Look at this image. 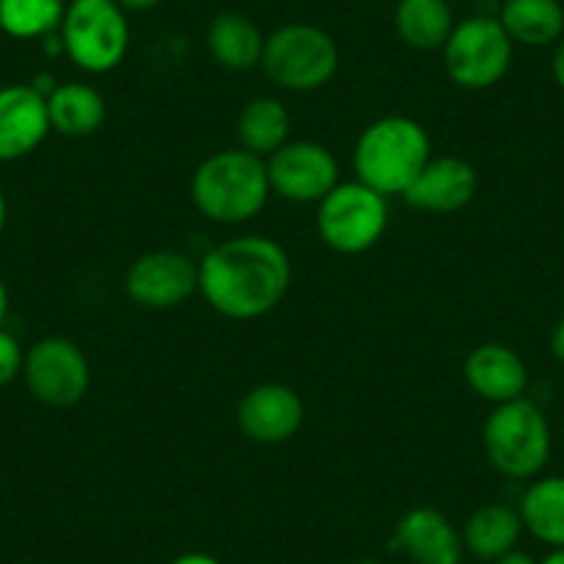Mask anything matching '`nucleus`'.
I'll return each mask as SVG.
<instances>
[{
    "instance_id": "1",
    "label": "nucleus",
    "mask_w": 564,
    "mask_h": 564,
    "mask_svg": "<svg viewBox=\"0 0 564 564\" xmlns=\"http://www.w3.org/2000/svg\"><path fill=\"white\" fill-rule=\"evenodd\" d=\"M294 265L269 236H238L216 243L199 260V294L230 322L269 316L289 296Z\"/></svg>"
},
{
    "instance_id": "2",
    "label": "nucleus",
    "mask_w": 564,
    "mask_h": 564,
    "mask_svg": "<svg viewBox=\"0 0 564 564\" xmlns=\"http://www.w3.org/2000/svg\"><path fill=\"white\" fill-rule=\"evenodd\" d=\"M432 159V139L417 119L404 113L373 119L355 144V175L382 197H404Z\"/></svg>"
},
{
    "instance_id": "3",
    "label": "nucleus",
    "mask_w": 564,
    "mask_h": 564,
    "mask_svg": "<svg viewBox=\"0 0 564 564\" xmlns=\"http://www.w3.org/2000/svg\"><path fill=\"white\" fill-rule=\"evenodd\" d=\"M271 197L265 161L241 148L208 155L192 175V203L216 225H243L260 216Z\"/></svg>"
},
{
    "instance_id": "4",
    "label": "nucleus",
    "mask_w": 564,
    "mask_h": 564,
    "mask_svg": "<svg viewBox=\"0 0 564 564\" xmlns=\"http://www.w3.org/2000/svg\"><path fill=\"white\" fill-rule=\"evenodd\" d=\"M481 448L487 463L507 479H536L545 470L553 448L545 410L525 395L496 404L481 430Z\"/></svg>"
},
{
    "instance_id": "5",
    "label": "nucleus",
    "mask_w": 564,
    "mask_h": 564,
    "mask_svg": "<svg viewBox=\"0 0 564 564\" xmlns=\"http://www.w3.org/2000/svg\"><path fill=\"white\" fill-rule=\"evenodd\" d=\"M58 36L75 67L89 75H106L128 56V12L113 0H73L67 3Z\"/></svg>"
},
{
    "instance_id": "6",
    "label": "nucleus",
    "mask_w": 564,
    "mask_h": 564,
    "mask_svg": "<svg viewBox=\"0 0 564 564\" xmlns=\"http://www.w3.org/2000/svg\"><path fill=\"white\" fill-rule=\"evenodd\" d=\"M340 64L338 45L324 29L289 23L265 36L263 73L285 91H316L335 78Z\"/></svg>"
},
{
    "instance_id": "7",
    "label": "nucleus",
    "mask_w": 564,
    "mask_h": 564,
    "mask_svg": "<svg viewBox=\"0 0 564 564\" xmlns=\"http://www.w3.org/2000/svg\"><path fill=\"white\" fill-rule=\"evenodd\" d=\"M390 199L355 181L338 183L316 205V230L327 249L338 254H362L377 247L390 225Z\"/></svg>"
},
{
    "instance_id": "8",
    "label": "nucleus",
    "mask_w": 564,
    "mask_h": 564,
    "mask_svg": "<svg viewBox=\"0 0 564 564\" xmlns=\"http://www.w3.org/2000/svg\"><path fill=\"white\" fill-rule=\"evenodd\" d=\"M514 45L492 14H474L454 25L443 45V67L454 86L468 91L492 89L512 67Z\"/></svg>"
},
{
    "instance_id": "9",
    "label": "nucleus",
    "mask_w": 564,
    "mask_h": 564,
    "mask_svg": "<svg viewBox=\"0 0 564 564\" xmlns=\"http://www.w3.org/2000/svg\"><path fill=\"white\" fill-rule=\"evenodd\" d=\"M23 379L29 393L45 406H75L86 399L91 384V366L75 340L51 335L25 351Z\"/></svg>"
},
{
    "instance_id": "10",
    "label": "nucleus",
    "mask_w": 564,
    "mask_h": 564,
    "mask_svg": "<svg viewBox=\"0 0 564 564\" xmlns=\"http://www.w3.org/2000/svg\"><path fill=\"white\" fill-rule=\"evenodd\" d=\"M271 194L296 205H318L340 183V164L322 141L291 139L265 159Z\"/></svg>"
},
{
    "instance_id": "11",
    "label": "nucleus",
    "mask_w": 564,
    "mask_h": 564,
    "mask_svg": "<svg viewBox=\"0 0 564 564\" xmlns=\"http://www.w3.org/2000/svg\"><path fill=\"white\" fill-rule=\"evenodd\" d=\"M199 291V263L177 249L144 252L124 274V294L144 311H172Z\"/></svg>"
},
{
    "instance_id": "12",
    "label": "nucleus",
    "mask_w": 564,
    "mask_h": 564,
    "mask_svg": "<svg viewBox=\"0 0 564 564\" xmlns=\"http://www.w3.org/2000/svg\"><path fill=\"white\" fill-rule=\"evenodd\" d=\"M238 430L260 446H280L296 437L305 423V401L282 382H260L236 406Z\"/></svg>"
},
{
    "instance_id": "13",
    "label": "nucleus",
    "mask_w": 564,
    "mask_h": 564,
    "mask_svg": "<svg viewBox=\"0 0 564 564\" xmlns=\"http://www.w3.org/2000/svg\"><path fill=\"white\" fill-rule=\"evenodd\" d=\"M51 130L47 97L34 84L0 86V164L36 153Z\"/></svg>"
},
{
    "instance_id": "14",
    "label": "nucleus",
    "mask_w": 564,
    "mask_h": 564,
    "mask_svg": "<svg viewBox=\"0 0 564 564\" xmlns=\"http://www.w3.org/2000/svg\"><path fill=\"white\" fill-rule=\"evenodd\" d=\"M476 192H479V172L470 161L459 155H437V159L432 155L430 164L423 166L401 199L423 214L448 216L468 208Z\"/></svg>"
},
{
    "instance_id": "15",
    "label": "nucleus",
    "mask_w": 564,
    "mask_h": 564,
    "mask_svg": "<svg viewBox=\"0 0 564 564\" xmlns=\"http://www.w3.org/2000/svg\"><path fill=\"white\" fill-rule=\"evenodd\" d=\"M390 547L415 564H459L465 553L457 525L435 507H412L401 514Z\"/></svg>"
},
{
    "instance_id": "16",
    "label": "nucleus",
    "mask_w": 564,
    "mask_h": 564,
    "mask_svg": "<svg viewBox=\"0 0 564 564\" xmlns=\"http://www.w3.org/2000/svg\"><path fill=\"white\" fill-rule=\"evenodd\" d=\"M465 382L479 399L496 404L523 399L529 390L525 360L507 344H479L465 360Z\"/></svg>"
},
{
    "instance_id": "17",
    "label": "nucleus",
    "mask_w": 564,
    "mask_h": 564,
    "mask_svg": "<svg viewBox=\"0 0 564 564\" xmlns=\"http://www.w3.org/2000/svg\"><path fill=\"white\" fill-rule=\"evenodd\" d=\"M210 58L230 73H249L263 64L265 34L252 18L241 12L216 14L205 31Z\"/></svg>"
},
{
    "instance_id": "18",
    "label": "nucleus",
    "mask_w": 564,
    "mask_h": 564,
    "mask_svg": "<svg viewBox=\"0 0 564 564\" xmlns=\"http://www.w3.org/2000/svg\"><path fill=\"white\" fill-rule=\"evenodd\" d=\"M47 117L56 133L84 139V135L97 133L106 122V97L84 80H67V84L53 86L47 95Z\"/></svg>"
},
{
    "instance_id": "19",
    "label": "nucleus",
    "mask_w": 564,
    "mask_h": 564,
    "mask_svg": "<svg viewBox=\"0 0 564 564\" xmlns=\"http://www.w3.org/2000/svg\"><path fill=\"white\" fill-rule=\"evenodd\" d=\"M393 25L406 47L432 53L443 51L457 20H454L448 0H399L393 12Z\"/></svg>"
},
{
    "instance_id": "20",
    "label": "nucleus",
    "mask_w": 564,
    "mask_h": 564,
    "mask_svg": "<svg viewBox=\"0 0 564 564\" xmlns=\"http://www.w3.org/2000/svg\"><path fill=\"white\" fill-rule=\"evenodd\" d=\"M498 20L512 45L547 47L564 36V7L558 0H503Z\"/></svg>"
},
{
    "instance_id": "21",
    "label": "nucleus",
    "mask_w": 564,
    "mask_h": 564,
    "mask_svg": "<svg viewBox=\"0 0 564 564\" xmlns=\"http://www.w3.org/2000/svg\"><path fill=\"white\" fill-rule=\"evenodd\" d=\"M523 531L518 509L507 507V503H485L465 520L463 545L470 556L492 562L518 547Z\"/></svg>"
},
{
    "instance_id": "22",
    "label": "nucleus",
    "mask_w": 564,
    "mask_h": 564,
    "mask_svg": "<svg viewBox=\"0 0 564 564\" xmlns=\"http://www.w3.org/2000/svg\"><path fill=\"white\" fill-rule=\"evenodd\" d=\"M238 144L258 159H269L291 141V113L276 97H252L238 111L236 119Z\"/></svg>"
},
{
    "instance_id": "23",
    "label": "nucleus",
    "mask_w": 564,
    "mask_h": 564,
    "mask_svg": "<svg viewBox=\"0 0 564 564\" xmlns=\"http://www.w3.org/2000/svg\"><path fill=\"white\" fill-rule=\"evenodd\" d=\"M523 529L547 547H564V476H536L520 498Z\"/></svg>"
},
{
    "instance_id": "24",
    "label": "nucleus",
    "mask_w": 564,
    "mask_h": 564,
    "mask_svg": "<svg viewBox=\"0 0 564 564\" xmlns=\"http://www.w3.org/2000/svg\"><path fill=\"white\" fill-rule=\"evenodd\" d=\"M64 0H0V31L12 40H47L62 29Z\"/></svg>"
},
{
    "instance_id": "25",
    "label": "nucleus",
    "mask_w": 564,
    "mask_h": 564,
    "mask_svg": "<svg viewBox=\"0 0 564 564\" xmlns=\"http://www.w3.org/2000/svg\"><path fill=\"white\" fill-rule=\"evenodd\" d=\"M25 349L9 329L0 327V388L12 384L14 379L23 377Z\"/></svg>"
},
{
    "instance_id": "26",
    "label": "nucleus",
    "mask_w": 564,
    "mask_h": 564,
    "mask_svg": "<svg viewBox=\"0 0 564 564\" xmlns=\"http://www.w3.org/2000/svg\"><path fill=\"white\" fill-rule=\"evenodd\" d=\"M551 355L564 366V316L551 329Z\"/></svg>"
},
{
    "instance_id": "27",
    "label": "nucleus",
    "mask_w": 564,
    "mask_h": 564,
    "mask_svg": "<svg viewBox=\"0 0 564 564\" xmlns=\"http://www.w3.org/2000/svg\"><path fill=\"white\" fill-rule=\"evenodd\" d=\"M492 564H540V562H536L531 553L520 551V547H512V551H507L503 556L492 558Z\"/></svg>"
},
{
    "instance_id": "28",
    "label": "nucleus",
    "mask_w": 564,
    "mask_h": 564,
    "mask_svg": "<svg viewBox=\"0 0 564 564\" xmlns=\"http://www.w3.org/2000/svg\"><path fill=\"white\" fill-rule=\"evenodd\" d=\"M551 69H553V80H556L558 89L564 91V36L556 42V51H553Z\"/></svg>"
},
{
    "instance_id": "29",
    "label": "nucleus",
    "mask_w": 564,
    "mask_h": 564,
    "mask_svg": "<svg viewBox=\"0 0 564 564\" xmlns=\"http://www.w3.org/2000/svg\"><path fill=\"white\" fill-rule=\"evenodd\" d=\"M170 564H221L219 558L210 556V553H203V551H192V553H183V556L172 558Z\"/></svg>"
},
{
    "instance_id": "30",
    "label": "nucleus",
    "mask_w": 564,
    "mask_h": 564,
    "mask_svg": "<svg viewBox=\"0 0 564 564\" xmlns=\"http://www.w3.org/2000/svg\"><path fill=\"white\" fill-rule=\"evenodd\" d=\"M113 3L124 9V12H150V9H155L164 0H113Z\"/></svg>"
},
{
    "instance_id": "31",
    "label": "nucleus",
    "mask_w": 564,
    "mask_h": 564,
    "mask_svg": "<svg viewBox=\"0 0 564 564\" xmlns=\"http://www.w3.org/2000/svg\"><path fill=\"white\" fill-rule=\"evenodd\" d=\"M7 316H9V289H7V282H3V276H0V327H3Z\"/></svg>"
},
{
    "instance_id": "32",
    "label": "nucleus",
    "mask_w": 564,
    "mask_h": 564,
    "mask_svg": "<svg viewBox=\"0 0 564 564\" xmlns=\"http://www.w3.org/2000/svg\"><path fill=\"white\" fill-rule=\"evenodd\" d=\"M7 219H9V203H7V194L0 188V232L7 230Z\"/></svg>"
},
{
    "instance_id": "33",
    "label": "nucleus",
    "mask_w": 564,
    "mask_h": 564,
    "mask_svg": "<svg viewBox=\"0 0 564 564\" xmlns=\"http://www.w3.org/2000/svg\"><path fill=\"white\" fill-rule=\"evenodd\" d=\"M540 564H564V547H551V553Z\"/></svg>"
},
{
    "instance_id": "34",
    "label": "nucleus",
    "mask_w": 564,
    "mask_h": 564,
    "mask_svg": "<svg viewBox=\"0 0 564 564\" xmlns=\"http://www.w3.org/2000/svg\"><path fill=\"white\" fill-rule=\"evenodd\" d=\"M351 564H382V562H377V558H357V562Z\"/></svg>"
}]
</instances>
